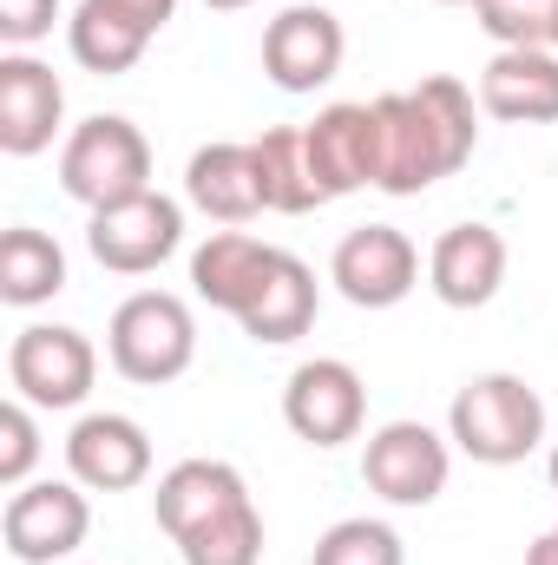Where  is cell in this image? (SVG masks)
I'll return each mask as SVG.
<instances>
[{"label": "cell", "instance_id": "cell-1", "mask_svg": "<svg viewBox=\"0 0 558 565\" xmlns=\"http://www.w3.org/2000/svg\"><path fill=\"white\" fill-rule=\"evenodd\" d=\"M375 113H382V184L375 191L388 198H420L427 184L453 178L480 145L473 93L447 73L420 79L415 93H382Z\"/></svg>", "mask_w": 558, "mask_h": 565}, {"label": "cell", "instance_id": "cell-2", "mask_svg": "<svg viewBox=\"0 0 558 565\" xmlns=\"http://www.w3.org/2000/svg\"><path fill=\"white\" fill-rule=\"evenodd\" d=\"M447 440L480 467H519L546 447V402L526 375H473L447 408Z\"/></svg>", "mask_w": 558, "mask_h": 565}, {"label": "cell", "instance_id": "cell-3", "mask_svg": "<svg viewBox=\"0 0 558 565\" xmlns=\"http://www.w3.org/2000/svg\"><path fill=\"white\" fill-rule=\"evenodd\" d=\"M106 355L126 382L164 388L197 362V316L171 289H132L106 322Z\"/></svg>", "mask_w": 558, "mask_h": 565}, {"label": "cell", "instance_id": "cell-4", "mask_svg": "<svg viewBox=\"0 0 558 565\" xmlns=\"http://www.w3.org/2000/svg\"><path fill=\"white\" fill-rule=\"evenodd\" d=\"M60 191L86 211H106V204H126L151 191V145L126 113H99L86 126H73L60 145Z\"/></svg>", "mask_w": 558, "mask_h": 565}, {"label": "cell", "instance_id": "cell-5", "mask_svg": "<svg viewBox=\"0 0 558 565\" xmlns=\"http://www.w3.org/2000/svg\"><path fill=\"white\" fill-rule=\"evenodd\" d=\"M7 382L20 402L33 408H79L99 382V349L86 342V329L66 322H26L7 349Z\"/></svg>", "mask_w": 558, "mask_h": 565}, {"label": "cell", "instance_id": "cell-6", "mask_svg": "<svg viewBox=\"0 0 558 565\" xmlns=\"http://www.w3.org/2000/svg\"><path fill=\"white\" fill-rule=\"evenodd\" d=\"M93 533V500L86 487L66 473V480H26L7 493V513H0V540L20 565H60L73 559Z\"/></svg>", "mask_w": 558, "mask_h": 565}, {"label": "cell", "instance_id": "cell-7", "mask_svg": "<svg viewBox=\"0 0 558 565\" xmlns=\"http://www.w3.org/2000/svg\"><path fill=\"white\" fill-rule=\"evenodd\" d=\"M453 473V440L427 422H382L362 447V480L388 507H433Z\"/></svg>", "mask_w": 558, "mask_h": 565}, {"label": "cell", "instance_id": "cell-8", "mask_svg": "<svg viewBox=\"0 0 558 565\" xmlns=\"http://www.w3.org/2000/svg\"><path fill=\"white\" fill-rule=\"evenodd\" d=\"M178 244H184V204L164 191H139L126 204H106L86 224V250L112 277H151L164 257H178Z\"/></svg>", "mask_w": 558, "mask_h": 565}, {"label": "cell", "instance_id": "cell-9", "mask_svg": "<svg viewBox=\"0 0 558 565\" xmlns=\"http://www.w3.org/2000/svg\"><path fill=\"white\" fill-rule=\"evenodd\" d=\"M282 422L296 440H309L322 454L348 447V440H362V422H368V382L355 375V362L315 355L282 382Z\"/></svg>", "mask_w": 558, "mask_h": 565}, {"label": "cell", "instance_id": "cell-10", "mask_svg": "<svg viewBox=\"0 0 558 565\" xmlns=\"http://www.w3.org/2000/svg\"><path fill=\"white\" fill-rule=\"evenodd\" d=\"M302 145H309V171H315L322 204L382 184V113L375 106H355V99L322 106L302 126Z\"/></svg>", "mask_w": 558, "mask_h": 565}, {"label": "cell", "instance_id": "cell-11", "mask_svg": "<svg viewBox=\"0 0 558 565\" xmlns=\"http://www.w3.org/2000/svg\"><path fill=\"white\" fill-rule=\"evenodd\" d=\"M329 282L355 302V309H395V302H408L420 282V250L408 231H395V224H362V231H348L342 244H335V257H329Z\"/></svg>", "mask_w": 558, "mask_h": 565}, {"label": "cell", "instance_id": "cell-12", "mask_svg": "<svg viewBox=\"0 0 558 565\" xmlns=\"http://www.w3.org/2000/svg\"><path fill=\"white\" fill-rule=\"evenodd\" d=\"M342 53H348V33L329 7L302 0V7H282L277 20L264 26V73L277 93H315L342 73Z\"/></svg>", "mask_w": 558, "mask_h": 565}, {"label": "cell", "instance_id": "cell-13", "mask_svg": "<svg viewBox=\"0 0 558 565\" xmlns=\"http://www.w3.org/2000/svg\"><path fill=\"white\" fill-rule=\"evenodd\" d=\"M66 473L86 493H132L151 480V434L119 408L79 415L66 434Z\"/></svg>", "mask_w": 558, "mask_h": 565}, {"label": "cell", "instance_id": "cell-14", "mask_svg": "<svg viewBox=\"0 0 558 565\" xmlns=\"http://www.w3.org/2000/svg\"><path fill=\"white\" fill-rule=\"evenodd\" d=\"M66 126V86L33 53H0V151L40 158Z\"/></svg>", "mask_w": 558, "mask_h": 565}, {"label": "cell", "instance_id": "cell-15", "mask_svg": "<svg viewBox=\"0 0 558 565\" xmlns=\"http://www.w3.org/2000/svg\"><path fill=\"white\" fill-rule=\"evenodd\" d=\"M480 113L500 126H558V53L500 46L480 73Z\"/></svg>", "mask_w": 558, "mask_h": 565}, {"label": "cell", "instance_id": "cell-16", "mask_svg": "<svg viewBox=\"0 0 558 565\" xmlns=\"http://www.w3.org/2000/svg\"><path fill=\"white\" fill-rule=\"evenodd\" d=\"M506 282V237L493 224H453L427 250V289L447 309H486Z\"/></svg>", "mask_w": 558, "mask_h": 565}, {"label": "cell", "instance_id": "cell-17", "mask_svg": "<svg viewBox=\"0 0 558 565\" xmlns=\"http://www.w3.org/2000/svg\"><path fill=\"white\" fill-rule=\"evenodd\" d=\"M184 198L204 217H217V224H250L257 211H270L264 171H257V145H237V139L197 145L191 164H184Z\"/></svg>", "mask_w": 558, "mask_h": 565}, {"label": "cell", "instance_id": "cell-18", "mask_svg": "<svg viewBox=\"0 0 558 565\" xmlns=\"http://www.w3.org/2000/svg\"><path fill=\"white\" fill-rule=\"evenodd\" d=\"M250 500V487H244V473L230 467V460H178V467H164L158 473V493H151V513H158V526L171 533V546L184 540V533H197L204 520H217V513H230V507H244Z\"/></svg>", "mask_w": 558, "mask_h": 565}, {"label": "cell", "instance_id": "cell-19", "mask_svg": "<svg viewBox=\"0 0 558 565\" xmlns=\"http://www.w3.org/2000/svg\"><path fill=\"white\" fill-rule=\"evenodd\" d=\"M277 264V244L250 237V231H211L197 250H191V289L197 302L224 309V316H244L257 302V289Z\"/></svg>", "mask_w": 558, "mask_h": 565}, {"label": "cell", "instance_id": "cell-20", "mask_svg": "<svg viewBox=\"0 0 558 565\" xmlns=\"http://www.w3.org/2000/svg\"><path fill=\"white\" fill-rule=\"evenodd\" d=\"M315 309H322L315 270H309L296 250H277V264H270V277H264V289H257V302H250L237 322H244L250 342L289 349V342H302V335L315 329Z\"/></svg>", "mask_w": 558, "mask_h": 565}, {"label": "cell", "instance_id": "cell-21", "mask_svg": "<svg viewBox=\"0 0 558 565\" xmlns=\"http://www.w3.org/2000/svg\"><path fill=\"white\" fill-rule=\"evenodd\" d=\"M66 289V250L60 237L33 231V224H13L0 237V302L7 309H40Z\"/></svg>", "mask_w": 558, "mask_h": 565}, {"label": "cell", "instance_id": "cell-22", "mask_svg": "<svg viewBox=\"0 0 558 565\" xmlns=\"http://www.w3.org/2000/svg\"><path fill=\"white\" fill-rule=\"evenodd\" d=\"M66 46H73V60H79L86 73L119 79V73H132V66L144 60L151 33H139V26H132V20H119V13H106L99 0H79V7H73V20H66Z\"/></svg>", "mask_w": 558, "mask_h": 565}, {"label": "cell", "instance_id": "cell-23", "mask_svg": "<svg viewBox=\"0 0 558 565\" xmlns=\"http://www.w3.org/2000/svg\"><path fill=\"white\" fill-rule=\"evenodd\" d=\"M257 145V171H264V198H270V211H289V217H302V211H315L322 204V191H315V171H309V145H302V126H270Z\"/></svg>", "mask_w": 558, "mask_h": 565}, {"label": "cell", "instance_id": "cell-24", "mask_svg": "<svg viewBox=\"0 0 558 565\" xmlns=\"http://www.w3.org/2000/svg\"><path fill=\"white\" fill-rule=\"evenodd\" d=\"M178 559L184 565H257L264 559V513H257V500H244V507L204 520L197 533H184Z\"/></svg>", "mask_w": 558, "mask_h": 565}, {"label": "cell", "instance_id": "cell-25", "mask_svg": "<svg viewBox=\"0 0 558 565\" xmlns=\"http://www.w3.org/2000/svg\"><path fill=\"white\" fill-rule=\"evenodd\" d=\"M309 565H408V546H401V533H395L388 520L355 513V520H335V526L315 540Z\"/></svg>", "mask_w": 558, "mask_h": 565}, {"label": "cell", "instance_id": "cell-26", "mask_svg": "<svg viewBox=\"0 0 558 565\" xmlns=\"http://www.w3.org/2000/svg\"><path fill=\"white\" fill-rule=\"evenodd\" d=\"M473 20L493 46H552L558 0H473Z\"/></svg>", "mask_w": 558, "mask_h": 565}, {"label": "cell", "instance_id": "cell-27", "mask_svg": "<svg viewBox=\"0 0 558 565\" xmlns=\"http://www.w3.org/2000/svg\"><path fill=\"white\" fill-rule=\"evenodd\" d=\"M33 460H40V422H33V402H7L0 408V487H26L33 480Z\"/></svg>", "mask_w": 558, "mask_h": 565}, {"label": "cell", "instance_id": "cell-28", "mask_svg": "<svg viewBox=\"0 0 558 565\" xmlns=\"http://www.w3.org/2000/svg\"><path fill=\"white\" fill-rule=\"evenodd\" d=\"M53 20H60V0H0V40H7V53L40 46L53 33Z\"/></svg>", "mask_w": 558, "mask_h": 565}, {"label": "cell", "instance_id": "cell-29", "mask_svg": "<svg viewBox=\"0 0 558 565\" xmlns=\"http://www.w3.org/2000/svg\"><path fill=\"white\" fill-rule=\"evenodd\" d=\"M99 7L119 13V20H132L139 33H151V40H158V33L171 26V13H178V0H99Z\"/></svg>", "mask_w": 558, "mask_h": 565}, {"label": "cell", "instance_id": "cell-30", "mask_svg": "<svg viewBox=\"0 0 558 565\" xmlns=\"http://www.w3.org/2000/svg\"><path fill=\"white\" fill-rule=\"evenodd\" d=\"M526 565H558V520L533 540V546H526Z\"/></svg>", "mask_w": 558, "mask_h": 565}, {"label": "cell", "instance_id": "cell-31", "mask_svg": "<svg viewBox=\"0 0 558 565\" xmlns=\"http://www.w3.org/2000/svg\"><path fill=\"white\" fill-rule=\"evenodd\" d=\"M204 7H217V13H237V7H257V0H204Z\"/></svg>", "mask_w": 558, "mask_h": 565}, {"label": "cell", "instance_id": "cell-32", "mask_svg": "<svg viewBox=\"0 0 558 565\" xmlns=\"http://www.w3.org/2000/svg\"><path fill=\"white\" fill-rule=\"evenodd\" d=\"M546 480H552V493H558V440H552V454H546Z\"/></svg>", "mask_w": 558, "mask_h": 565}, {"label": "cell", "instance_id": "cell-33", "mask_svg": "<svg viewBox=\"0 0 558 565\" xmlns=\"http://www.w3.org/2000/svg\"><path fill=\"white\" fill-rule=\"evenodd\" d=\"M433 7H473V0H433Z\"/></svg>", "mask_w": 558, "mask_h": 565}, {"label": "cell", "instance_id": "cell-34", "mask_svg": "<svg viewBox=\"0 0 558 565\" xmlns=\"http://www.w3.org/2000/svg\"><path fill=\"white\" fill-rule=\"evenodd\" d=\"M552 53H558V40H552Z\"/></svg>", "mask_w": 558, "mask_h": 565}]
</instances>
